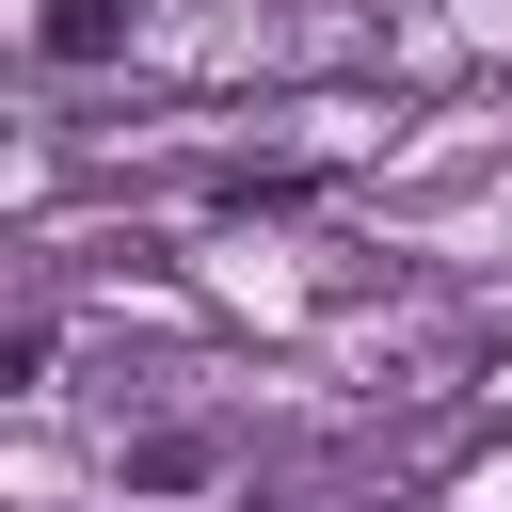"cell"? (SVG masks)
Listing matches in <instances>:
<instances>
[{"label":"cell","mask_w":512,"mask_h":512,"mask_svg":"<svg viewBox=\"0 0 512 512\" xmlns=\"http://www.w3.org/2000/svg\"><path fill=\"white\" fill-rule=\"evenodd\" d=\"M128 48V0H48V64H112Z\"/></svg>","instance_id":"obj_1"}]
</instances>
